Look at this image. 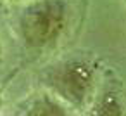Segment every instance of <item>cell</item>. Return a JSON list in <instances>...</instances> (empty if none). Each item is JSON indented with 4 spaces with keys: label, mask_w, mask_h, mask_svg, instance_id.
Wrapping results in <instances>:
<instances>
[{
    "label": "cell",
    "mask_w": 126,
    "mask_h": 116,
    "mask_svg": "<svg viewBox=\"0 0 126 116\" xmlns=\"http://www.w3.org/2000/svg\"><path fill=\"white\" fill-rule=\"evenodd\" d=\"M102 75L95 57L73 52L43 66L38 81L42 90H47L73 111L85 113L98 90Z\"/></svg>",
    "instance_id": "1"
},
{
    "label": "cell",
    "mask_w": 126,
    "mask_h": 116,
    "mask_svg": "<svg viewBox=\"0 0 126 116\" xmlns=\"http://www.w3.org/2000/svg\"><path fill=\"white\" fill-rule=\"evenodd\" d=\"M69 0H35L16 7L12 31L23 50L40 56L54 50L71 24Z\"/></svg>",
    "instance_id": "2"
},
{
    "label": "cell",
    "mask_w": 126,
    "mask_h": 116,
    "mask_svg": "<svg viewBox=\"0 0 126 116\" xmlns=\"http://www.w3.org/2000/svg\"><path fill=\"white\" fill-rule=\"evenodd\" d=\"M85 116H126V92L112 73H104Z\"/></svg>",
    "instance_id": "3"
},
{
    "label": "cell",
    "mask_w": 126,
    "mask_h": 116,
    "mask_svg": "<svg viewBox=\"0 0 126 116\" xmlns=\"http://www.w3.org/2000/svg\"><path fill=\"white\" fill-rule=\"evenodd\" d=\"M16 116H76V111L47 90H38L17 106Z\"/></svg>",
    "instance_id": "4"
},
{
    "label": "cell",
    "mask_w": 126,
    "mask_h": 116,
    "mask_svg": "<svg viewBox=\"0 0 126 116\" xmlns=\"http://www.w3.org/2000/svg\"><path fill=\"white\" fill-rule=\"evenodd\" d=\"M9 2H12L16 5H23V4H28V2H35V0H9Z\"/></svg>",
    "instance_id": "5"
},
{
    "label": "cell",
    "mask_w": 126,
    "mask_h": 116,
    "mask_svg": "<svg viewBox=\"0 0 126 116\" xmlns=\"http://www.w3.org/2000/svg\"><path fill=\"white\" fill-rule=\"evenodd\" d=\"M4 64V47H2V42H0V68Z\"/></svg>",
    "instance_id": "6"
},
{
    "label": "cell",
    "mask_w": 126,
    "mask_h": 116,
    "mask_svg": "<svg viewBox=\"0 0 126 116\" xmlns=\"http://www.w3.org/2000/svg\"><path fill=\"white\" fill-rule=\"evenodd\" d=\"M2 107H4V94L0 90V113H2Z\"/></svg>",
    "instance_id": "7"
}]
</instances>
